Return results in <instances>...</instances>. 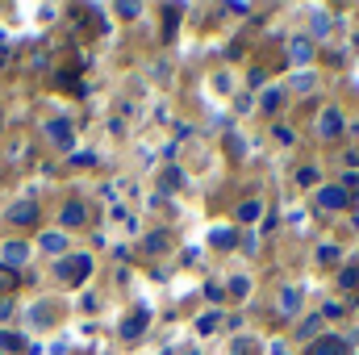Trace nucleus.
<instances>
[{
  "label": "nucleus",
  "instance_id": "6ab92c4d",
  "mask_svg": "<svg viewBox=\"0 0 359 355\" xmlns=\"http://www.w3.org/2000/svg\"><path fill=\"white\" fill-rule=\"evenodd\" d=\"M163 247H168V234H151L147 239V251H163Z\"/></svg>",
  "mask_w": 359,
  "mask_h": 355
},
{
  "label": "nucleus",
  "instance_id": "a878e982",
  "mask_svg": "<svg viewBox=\"0 0 359 355\" xmlns=\"http://www.w3.org/2000/svg\"><path fill=\"white\" fill-rule=\"evenodd\" d=\"M13 284H17V280H13V272H8V267H0V288H13Z\"/></svg>",
  "mask_w": 359,
  "mask_h": 355
},
{
  "label": "nucleus",
  "instance_id": "412c9836",
  "mask_svg": "<svg viewBox=\"0 0 359 355\" xmlns=\"http://www.w3.org/2000/svg\"><path fill=\"white\" fill-rule=\"evenodd\" d=\"M318 322H322V318H305V326H301L297 335H301V339H309V335H318Z\"/></svg>",
  "mask_w": 359,
  "mask_h": 355
},
{
  "label": "nucleus",
  "instance_id": "ddd939ff",
  "mask_svg": "<svg viewBox=\"0 0 359 355\" xmlns=\"http://www.w3.org/2000/svg\"><path fill=\"white\" fill-rule=\"evenodd\" d=\"M318 264H339V247L334 243H322L318 247Z\"/></svg>",
  "mask_w": 359,
  "mask_h": 355
},
{
  "label": "nucleus",
  "instance_id": "9d476101",
  "mask_svg": "<svg viewBox=\"0 0 359 355\" xmlns=\"http://www.w3.org/2000/svg\"><path fill=\"white\" fill-rule=\"evenodd\" d=\"M46 134H50L59 147H72V126H67V121H50V126H46Z\"/></svg>",
  "mask_w": 359,
  "mask_h": 355
},
{
  "label": "nucleus",
  "instance_id": "f3484780",
  "mask_svg": "<svg viewBox=\"0 0 359 355\" xmlns=\"http://www.w3.org/2000/svg\"><path fill=\"white\" fill-rule=\"evenodd\" d=\"M230 293H234V297H247V293H251V280H247V276H234V280H230Z\"/></svg>",
  "mask_w": 359,
  "mask_h": 355
},
{
  "label": "nucleus",
  "instance_id": "bb28decb",
  "mask_svg": "<svg viewBox=\"0 0 359 355\" xmlns=\"http://www.w3.org/2000/svg\"><path fill=\"white\" fill-rule=\"evenodd\" d=\"M0 318H13V301H4V297H0Z\"/></svg>",
  "mask_w": 359,
  "mask_h": 355
},
{
  "label": "nucleus",
  "instance_id": "4468645a",
  "mask_svg": "<svg viewBox=\"0 0 359 355\" xmlns=\"http://www.w3.org/2000/svg\"><path fill=\"white\" fill-rule=\"evenodd\" d=\"M313 84H318V76H313V72H301V76H292V88H301V92H309Z\"/></svg>",
  "mask_w": 359,
  "mask_h": 355
},
{
  "label": "nucleus",
  "instance_id": "5701e85b",
  "mask_svg": "<svg viewBox=\"0 0 359 355\" xmlns=\"http://www.w3.org/2000/svg\"><path fill=\"white\" fill-rule=\"evenodd\" d=\"M213 243H217V247H230V243H234V230H217Z\"/></svg>",
  "mask_w": 359,
  "mask_h": 355
},
{
  "label": "nucleus",
  "instance_id": "4be33fe9",
  "mask_svg": "<svg viewBox=\"0 0 359 355\" xmlns=\"http://www.w3.org/2000/svg\"><path fill=\"white\" fill-rule=\"evenodd\" d=\"M359 284V267H347V272H343V288H355Z\"/></svg>",
  "mask_w": 359,
  "mask_h": 355
},
{
  "label": "nucleus",
  "instance_id": "cd10ccee",
  "mask_svg": "<svg viewBox=\"0 0 359 355\" xmlns=\"http://www.w3.org/2000/svg\"><path fill=\"white\" fill-rule=\"evenodd\" d=\"M347 188H359V176H347Z\"/></svg>",
  "mask_w": 359,
  "mask_h": 355
},
{
  "label": "nucleus",
  "instance_id": "7ed1b4c3",
  "mask_svg": "<svg viewBox=\"0 0 359 355\" xmlns=\"http://www.w3.org/2000/svg\"><path fill=\"white\" fill-rule=\"evenodd\" d=\"M34 217H38V205H34V201H17V205L8 209V222H17V226H29Z\"/></svg>",
  "mask_w": 359,
  "mask_h": 355
},
{
  "label": "nucleus",
  "instance_id": "b1692460",
  "mask_svg": "<svg viewBox=\"0 0 359 355\" xmlns=\"http://www.w3.org/2000/svg\"><path fill=\"white\" fill-rule=\"evenodd\" d=\"M326 29H330V21H326V17L318 13V17H313V34H326Z\"/></svg>",
  "mask_w": 359,
  "mask_h": 355
},
{
  "label": "nucleus",
  "instance_id": "aec40b11",
  "mask_svg": "<svg viewBox=\"0 0 359 355\" xmlns=\"http://www.w3.org/2000/svg\"><path fill=\"white\" fill-rule=\"evenodd\" d=\"M213 326H217V314H205V318H201V322H196V330H201V335H209V330H213Z\"/></svg>",
  "mask_w": 359,
  "mask_h": 355
},
{
  "label": "nucleus",
  "instance_id": "39448f33",
  "mask_svg": "<svg viewBox=\"0 0 359 355\" xmlns=\"http://www.w3.org/2000/svg\"><path fill=\"white\" fill-rule=\"evenodd\" d=\"M25 260H29V247H25V243H8V247H4V264H8V272L21 267Z\"/></svg>",
  "mask_w": 359,
  "mask_h": 355
},
{
  "label": "nucleus",
  "instance_id": "20e7f679",
  "mask_svg": "<svg viewBox=\"0 0 359 355\" xmlns=\"http://www.w3.org/2000/svg\"><path fill=\"white\" fill-rule=\"evenodd\" d=\"M142 330H147V309H138L134 318H126V322H121V339H138Z\"/></svg>",
  "mask_w": 359,
  "mask_h": 355
},
{
  "label": "nucleus",
  "instance_id": "393cba45",
  "mask_svg": "<svg viewBox=\"0 0 359 355\" xmlns=\"http://www.w3.org/2000/svg\"><path fill=\"white\" fill-rule=\"evenodd\" d=\"M0 347H21V339H17V335H8V330H4V335H0Z\"/></svg>",
  "mask_w": 359,
  "mask_h": 355
},
{
  "label": "nucleus",
  "instance_id": "dca6fc26",
  "mask_svg": "<svg viewBox=\"0 0 359 355\" xmlns=\"http://www.w3.org/2000/svg\"><path fill=\"white\" fill-rule=\"evenodd\" d=\"M255 217H259V205H255V201L238 205V222H255Z\"/></svg>",
  "mask_w": 359,
  "mask_h": 355
},
{
  "label": "nucleus",
  "instance_id": "9b49d317",
  "mask_svg": "<svg viewBox=\"0 0 359 355\" xmlns=\"http://www.w3.org/2000/svg\"><path fill=\"white\" fill-rule=\"evenodd\" d=\"M288 55H292V63H309V59H313V51H309V42H305V38H292Z\"/></svg>",
  "mask_w": 359,
  "mask_h": 355
},
{
  "label": "nucleus",
  "instance_id": "2eb2a0df",
  "mask_svg": "<svg viewBox=\"0 0 359 355\" xmlns=\"http://www.w3.org/2000/svg\"><path fill=\"white\" fill-rule=\"evenodd\" d=\"M159 184H168V188H180V184H184V172H180V168H168V172L159 176Z\"/></svg>",
  "mask_w": 359,
  "mask_h": 355
},
{
  "label": "nucleus",
  "instance_id": "0eeeda50",
  "mask_svg": "<svg viewBox=\"0 0 359 355\" xmlns=\"http://www.w3.org/2000/svg\"><path fill=\"white\" fill-rule=\"evenodd\" d=\"M297 305H301V288L284 284V293H280V309H284V318H292V314H297Z\"/></svg>",
  "mask_w": 359,
  "mask_h": 355
},
{
  "label": "nucleus",
  "instance_id": "f03ea898",
  "mask_svg": "<svg viewBox=\"0 0 359 355\" xmlns=\"http://www.w3.org/2000/svg\"><path fill=\"white\" fill-rule=\"evenodd\" d=\"M318 130H322L326 138H339V134H343V113H339V109H326L322 121H318Z\"/></svg>",
  "mask_w": 359,
  "mask_h": 355
},
{
  "label": "nucleus",
  "instance_id": "6e6552de",
  "mask_svg": "<svg viewBox=\"0 0 359 355\" xmlns=\"http://www.w3.org/2000/svg\"><path fill=\"white\" fill-rule=\"evenodd\" d=\"M309 355H347V343L343 339H318Z\"/></svg>",
  "mask_w": 359,
  "mask_h": 355
},
{
  "label": "nucleus",
  "instance_id": "1a4fd4ad",
  "mask_svg": "<svg viewBox=\"0 0 359 355\" xmlns=\"http://www.w3.org/2000/svg\"><path fill=\"white\" fill-rule=\"evenodd\" d=\"M84 217H88V213H84L80 201H67V205H63V226H84Z\"/></svg>",
  "mask_w": 359,
  "mask_h": 355
},
{
  "label": "nucleus",
  "instance_id": "423d86ee",
  "mask_svg": "<svg viewBox=\"0 0 359 355\" xmlns=\"http://www.w3.org/2000/svg\"><path fill=\"white\" fill-rule=\"evenodd\" d=\"M318 201H322V209H343V205H347V192H343V188H322Z\"/></svg>",
  "mask_w": 359,
  "mask_h": 355
},
{
  "label": "nucleus",
  "instance_id": "f8f14e48",
  "mask_svg": "<svg viewBox=\"0 0 359 355\" xmlns=\"http://www.w3.org/2000/svg\"><path fill=\"white\" fill-rule=\"evenodd\" d=\"M42 251L63 255V251H67V239H63V234H42Z\"/></svg>",
  "mask_w": 359,
  "mask_h": 355
},
{
  "label": "nucleus",
  "instance_id": "a211bd4d",
  "mask_svg": "<svg viewBox=\"0 0 359 355\" xmlns=\"http://www.w3.org/2000/svg\"><path fill=\"white\" fill-rule=\"evenodd\" d=\"M230 355H255V343L251 339H234L230 343Z\"/></svg>",
  "mask_w": 359,
  "mask_h": 355
},
{
  "label": "nucleus",
  "instance_id": "f257e3e1",
  "mask_svg": "<svg viewBox=\"0 0 359 355\" xmlns=\"http://www.w3.org/2000/svg\"><path fill=\"white\" fill-rule=\"evenodd\" d=\"M92 272V260L88 255H72V260H59V276L63 280H84Z\"/></svg>",
  "mask_w": 359,
  "mask_h": 355
}]
</instances>
